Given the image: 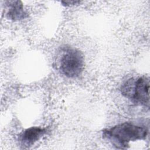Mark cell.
Returning a JSON list of instances; mask_svg holds the SVG:
<instances>
[{
	"label": "cell",
	"instance_id": "obj_1",
	"mask_svg": "<svg viewBox=\"0 0 150 150\" xmlns=\"http://www.w3.org/2000/svg\"><path fill=\"white\" fill-rule=\"evenodd\" d=\"M148 134V129L145 125L125 122L103 131V137L108 139L118 149H126L131 141L144 140Z\"/></svg>",
	"mask_w": 150,
	"mask_h": 150
},
{
	"label": "cell",
	"instance_id": "obj_6",
	"mask_svg": "<svg viewBox=\"0 0 150 150\" xmlns=\"http://www.w3.org/2000/svg\"><path fill=\"white\" fill-rule=\"evenodd\" d=\"M63 5L65 6H70V5H76L77 4L80 3V1H62L61 2Z\"/></svg>",
	"mask_w": 150,
	"mask_h": 150
},
{
	"label": "cell",
	"instance_id": "obj_5",
	"mask_svg": "<svg viewBox=\"0 0 150 150\" xmlns=\"http://www.w3.org/2000/svg\"><path fill=\"white\" fill-rule=\"evenodd\" d=\"M46 129L40 127H31L25 129L19 137L22 145L29 147L33 145L46 133Z\"/></svg>",
	"mask_w": 150,
	"mask_h": 150
},
{
	"label": "cell",
	"instance_id": "obj_4",
	"mask_svg": "<svg viewBox=\"0 0 150 150\" xmlns=\"http://www.w3.org/2000/svg\"><path fill=\"white\" fill-rule=\"evenodd\" d=\"M5 16L11 21H18L28 17V13L23 8V5L21 1H5Z\"/></svg>",
	"mask_w": 150,
	"mask_h": 150
},
{
	"label": "cell",
	"instance_id": "obj_2",
	"mask_svg": "<svg viewBox=\"0 0 150 150\" xmlns=\"http://www.w3.org/2000/svg\"><path fill=\"white\" fill-rule=\"evenodd\" d=\"M121 93L132 103L147 107H149V79L142 76L130 78L121 86Z\"/></svg>",
	"mask_w": 150,
	"mask_h": 150
},
{
	"label": "cell",
	"instance_id": "obj_3",
	"mask_svg": "<svg viewBox=\"0 0 150 150\" xmlns=\"http://www.w3.org/2000/svg\"><path fill=\"white\" fill-rule=\"evenodd\" d=\"M84 56L82 53L74 48L63 50L59 63V69L62 74L69 78L79 77L84 69Z\"/></svg>",
	"mask_w": 150,
	"mask_h": 150
}]
</instances>
